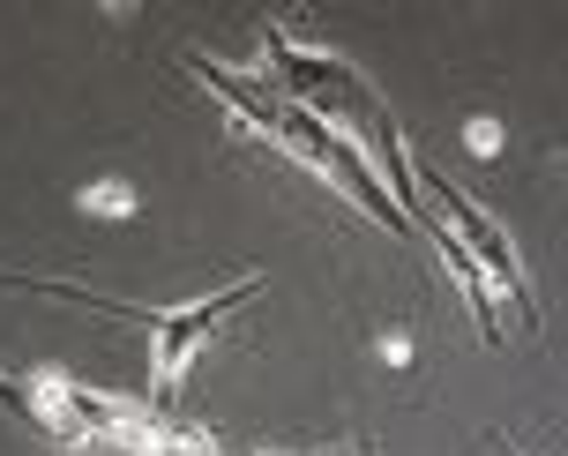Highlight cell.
I'll return each mask as SVG.
<instances>
[{
    "label": "cell",
    "mask_w": 568,
    "mask_h": 456,
    "mask_svg": "<svg viewBox=\"0 0 568 456\" xmlns=\"http://www.w3.org/2000/svg\"><path fill=\"white\" fill-rule=\"evenodd\" d=\"M262 292V277H240V285H225L217 300H187V307H172V314H158L150 322V337H158V359H150V389H158V404H172L180 397V374H187V359H195L202 344H210V330L225 322V314H240L247 300Z\"/></svg>",
    "instance_id": "1"
},
{
    "label": "cell",
    "mask_w": 568,
    "mask_h": 456,
    "mask_svg": "<svg viewBox=\"0 0 568 456\" xmlns=\"http://www.w3.org/2000/svg\"><path fill=\"white\" fill-rule=\"evenodd\" d=\"M412 180H419V195H434V202H442V210L456 217V232L471 240V255H479V270H486V277H494L501 292H509L516 307H524V322H539V300H531V277H524V262H516V247L501 240V225H486V217H479V202H471V195H456V188L442 180V172L412 165Z\"/></svg>",
    "instance_id": "2"
},
{
    "label": "cell",
    "mask_w": 568,
    "mask_h": 456,
    "mask_svg": "<svg viewBox=\"0 0 568 456\" xmlns=\"http://www.w3.org/2000/svg\"><path fill=\"white\" fill-rule=\"evenodd\" d=\"M83 210H98V217H128L135 195H128V180H98V188H83Z\"/></svg>",
    "instance_id": "3"
},
{
    "label": "cell",
    "mask_w": 568,
    "mask_h": 456,
    "mask_svg": "<svg viewBox=\"0 0 568 456\" xmlns=\"http://www.w3.org/2000/svg\"><path fill=\"white\" fill-rule=\"evenodd\" d=\"M471 150H479V158H494V150H501V135H494V120H479V128H471Z\"/></svg>",
    "instance_id": "4"
}]
</instances>
